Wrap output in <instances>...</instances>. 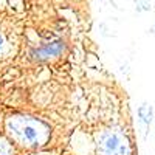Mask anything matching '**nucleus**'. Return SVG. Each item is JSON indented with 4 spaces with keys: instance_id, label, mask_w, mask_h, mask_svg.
Returning a JSON list of instances; mask_svg holds the SVG:
<instances>
[{
    "instance_id": "1",
    "label": "nucleus",
    "mask_w": 155,
    "mask_h": 155,
    "mask_svg": "<svg viewBox=\"0 0 155 155\" xmlns=\"http://www.w3.org/2000/svg\"><path fill=\"white\" fill-rule=\"evenodd\" d=\"M6 127L17 143L28 147L44 144L50 135V129L45 123L37 118H30V116H14L8 120Z\"/></svg>"
},
{
    "instance_id": "2",
    "label": "nucleus",
    "mask_w": 155,
    "mask_h": 155,
    "mask_svg": "<svg viewBox=\"0 0 155 155\" xmlns=\"http://www.w3.org/2000/svg\"><path fill=\"white\" fill-rule=\"evenodd\" d=\"M99 152L101 155H130V147L123 134L116 130L104 132L99 137Z\"/></svg>"
},
{
    "instance_id": "3",
    "label": "nucleus",
    "mask_w": 155,
    "mask_h": 155,
    "mask_svg": "<svg viewBox=\"0 0 155 155\" xmlns=\"http://www.w3.org/2000/svg\"><path fill=\"white\" fill-rule=\"evenodd\" d=\"M62 50H64V44L61 41L58 42H53V44H47L41 48H36L33 50V53L31 56L37 61H45V59H50V58H53V56H58L62 53Z\"/></svg>"
},
{
    "instance_id": "4",
    "label": "nucleus",
    "mask_w": 155,
    "mask_h": 155,
    "mask_svg": "<svg viewBox=\"0 0 155 155\" xmlns=\"http://www.w3.org/2000/svg\"><path fill=\"white\" fill-rule=\"evenodd\" d=\"M138 120H140V123L143 124L146 129L147 127H150V124H152V120H153V109H152V106L150 104H147V102H143L140 107H138Z\"/></svg>"
},
{
    "instance_id": "5",
    "label": "nucleus",
    "mask_w": 155,
    "mask_h": 155,
    "mask_svg": "<svg viewBox=\"0 0 155 155\" xmlns=\"http://www.w3.org/2000/svg\"><path fill=\"white\" fill-rule=\"evenodd\" d=\"M5 48H6V37L3 33H0V54L5 51Z\"/></svg>"
},
{
    "instance_id": "6",
    "label": "nucleus",
    "mask_w": 155,
    "mask_h": 155,
    "mask_svg": "<svg viewBox=\"0 0 155 155\" xmlns=\"http://www.w3.org/2000/svg\"><path fill=\"white\" fill-rule=\"evenodd\" d=\"M152 33H155V25H153V28H152Z\"/></svg>"
}]
</instances>
